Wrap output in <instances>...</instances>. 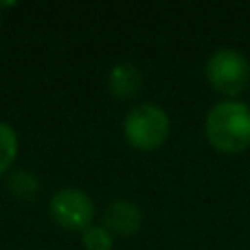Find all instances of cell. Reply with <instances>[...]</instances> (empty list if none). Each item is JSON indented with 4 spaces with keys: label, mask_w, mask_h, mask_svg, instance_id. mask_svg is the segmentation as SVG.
<instances>
[{
    "label": "cell",
    "mask_w": 250,
    "mask_h": 250,
    "mask_svg": "<svg viewBox=\"0 0 250 250\" xmlns=\"http://www.w3.org/2000/svg\"><path fill=\"white\" fill-rule=\"evenodd\" d=\"M204 134L220 154H242L250 147V108L242 101L226 99L207 114Z\"/></svg>",
    "instance_id": "1"
},
{
    "label": "cell",
    "mask_w": 250,
    "mask_h": 250,
    "mask_svg": "<svg viewBox=\"0 0 250 250\" xmlns=\"http://www.w3.org/2000/svg\"><path fill=\"white\" fill-rule=\"evenodd\" d=\"M169 114L156 104H138L125 114L123 136L134 149L154 151L169 138Z\"/></svg>",
    "instance_id": "2"
},
{
    "label": "cell",
    "mask_w": 250,
    "mask_h": 250,
    "mask_svg": "<svg viewBox=\"0 0 250 250\" xmlns=\"http://www.w3.org/2000/svg\"><path fill=\"white\" fill-rule=\"evenodd\" d=\"M208 86L224 97L242 95L250 83V62L237 48H217L204 66Z\"/></svg>",
    "instance_id": "3"
},
{
    "label": "cell",
    "mask_w": 250,
    "mask_h": 250,
    "mask_svg": "<svg viewBox=\"0 0 250 250\" xmlns=\"http://www.w3.org/2000/svg\"><path fill=\"white\" fill-rule=\"evenodd\" d=\"M48 213L60 229L83 233L95 220V202L83 189L64 187L53 193L48 202Z\"/></svg>",
    "instance_id": "4"
},
{
    "label": "cell",
    "mask_w": 250,
    "mask_h": 250,
    "mask_svg": "<svg viewBox=\"0 0 250 250\" xmlns=\"http://www.w3.org/2000/svg\"><path fill=\"white\" fill-rule=\"evenodd\" d=\"M104 226L112 235H121V237L138 233L143 226L141 207L132 200H114L104 211Z\"/></svg>",
    "instance_id": "5"
},
{
    "label": "cell",
    "mask_w": 250,
    "mask_h": 250,
    "mask_svg": "<svg viewBox=\"0 0 250 250\" xmlns=\"http://www.w3.org/2000/svg\"><path fill=\"white\" fill-rule=\"evenodd\" d=\"M143 88V75L129 62H119L108 73V90L114 99H134Z\"/></svg>",
    "instance_id": "6"
},
{
    "label": "cell",
    "mask_w": 250,
    "mask_h": 250,
    "mask_svg": "<svg viewBox=\"0 0 250 250\" xmlns=\"http://www.w3.org/2000/svg\"><path fill=\"white\" fill-rule=\"evenodd\" d=\"M7 189L16 200L31 202L40 195V180L29 169H13L7 176Z\"/></svg>",
    "instance_id": "7"
},
{
    "label": "cell",
    "mask_w": 250,
    "mask_h": 250,
    "mask_svg": "<svg viewBox=\"0 0 250 250\" xmlns=\"http://www.w3.org/2000/svg\"><path fill=\"white\" fill-rule=\"evenodd\" d=\"M18 149H20V141H18L16 129L9 123L0 121V176L11 171L18 158Z\"/></svg>",
    "instance_id": "8"
},
{
    "label": "cell",
    "mask_w": 250,
    "mask_h": 250,
    "mask_svg": "<svg viewBox=\"0 0 250 250\" xmlns=\"http://www.w3.org/2000/svg\"><path fill=\"white\" fill-rule=\"evenodd\" d=\"M82 244L86 250H112L114 235L104 224H92L82 233Z\"/></svg>",
    "instance_id": "9"
}]
</instances>
